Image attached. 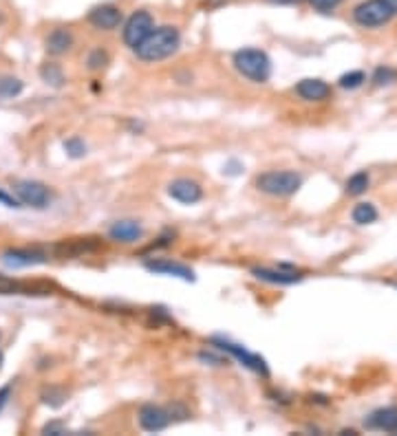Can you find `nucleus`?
Wrapping results in <instances>:
<instances>
[{
    "label": "nucleus",
    "instance_id": "nucleus-1",
    "mask_svg": "<svg viewBox=\"0 0 397 436\" xmlns=\"http://www.w3.org/2000/svg\"><path fill=\"white\" fill-rule=\"evenodd\" d=\"M179 45H181L179 29L170 27V25H163V27L152 29L148 34V38H146L141 45L135 49V53H137V58L144 60V62H159V60L170 58L172 53H177Z\"/></svg>",
    "mask_w": 397,
    "mask_h": 436
},
{
    "label": "nucleus",
    "instance_id": "nucleus-2",
    "mask_svg": "<svg viewBox=\"0 0 397 436\" xmlns=\"http://www.w3.org/2000/svg\"><path fill=\"white\" fill-rule=\"evenodd\" d=\"M234 69L249 82L263 84L271 76V60L260 49H241L234 53Z\"/></svg>",
    "mask_w": 397,
    "mask_h": 436
},
{
    "label": "nucleus",
    "instance_id": "nucleus-3",
    "mask_svg": "<svg viewBox=\"0 0 397 436\" xmlns=\"http://www.w3.org/2000/svg\"><path fill=\"white\" fill-rule=\"evenodd\" d=\"M397 16V0H367L353 9V20L364 29L382 27Z\"/></svg>",
    "mask_w": 397,
    "mask_h": 436
},
{
    "label": "nucleus",
    "instance_id": "nucleus-4",
    "mask_svg": "<svg viewBox=\"0 0 397 436\" xmlns=\"http://www.w3.org/2000/svg\"><path fill=\"white\" fill-rule=\"evenodd\" d=\"M256 187L269 196H291L302 187V176L291 170H271L256 179Z\"/></svg>",
    "mask_w": 397,
    "mask_h": 436
},
{
    "label": "nucleus",
    "instance_id": "nucleus-5",
    "mask_svg": "<svg viewBox=\"0 0 397 436\" xmlns=\"http://www.w3.org/2000/svg\"><path fill=\"white\" fill-rule=\"evenodd\" d=\"M155 29V20L148 12H135L126 25H124V42H126V47L131 49H137L141 42L148 38V34Z\"/></svg>",
    "mask_w": 397,
    "mask_h": 436
},
{
    "label": "nucleus",
    "instance_id": "nucleus-6",
    "mask_svg": "<svg viewBox=\"0 0 397 436\" xmlns=\"http://www.w3.org/2000/svg\"><path fill=\"white\" fill-rule=\"evenodd\" d=\"M212 344L218 350H223V353H229L234 359H238L245 368L258 372V375H265V377L269 375V368L265 364V359L260 357V355H256V353H249V350H245V346L232 344V342H227V339H221V337H214Z\"/></svg>",
    "mask_w": 397,
    "mask_h": 436
},
{
    "label": "nucleus",
    "instance_id": "nucleus-7",
    "mask_svg": "<svg viewBox=\"0 0 397 436\" xmlns=\"http://www.w3.org/2000/svg\"><path fill=\"white\" fill-rule=\"evenodd\" d=\"M14 192L18 194L20 203L43 209L51 203V192L45 183H38V181H18L14 185Z\"/></svg>",
    "mask_w": 397,
    "mask_h": 436
},
{
    "label": "nucleus",
    "instance_id": "nucleus-8",
    "mask_svg": "<svg viewBox=\"0 0 397 436\" xmlns=\"http://www.w3.org/2000/svg\"><path fill=\"white\" fill-rule=\"evenodd\" d=\"M139 425L146 432H161L172 423V410H166L161 406H155V403H146L139 408Z\"/></svg>",
    "mask_w": 397,
    "mask_h": 436
},
{
    "label": "nucleus",
    "instance_id": "nucleus-9",
    "mask_svg": "<svg viewBox=\"0 0 397 436\" xmlns=\"http://www.w3.org/2000/svg\"><path fill=\"white\" fill-rule=\"evenodd\" d=\"M144 267L152 271V273H161V275H172V278H181L185 282H194V271L190 267H185L181 262H174L168 258H157V260H146Z\"/></svg>",
    "mask_w": 397,
    "mask_h": 436
},
{
    "label": "nucleus",
    "instance_id": "nucleus-10",
    "mask_svg": "<svg viewBox=\"0 0 397 436\" xmlns=\"http://www.w3.org/2000/svg\"><path fill=\"white\" fill-rule=\"evenodd\" d=\"M168 194L183 205H194L203 198V190L190 179H177L168 185Z\"/></svg>",
    "mask_w": 397,
    "mask_h": 436
},
{
    "label": "nucleus",
    "instance_id": "nucleus-11",
    "mask_svg": "<svg viewBox=\"0 0 397 436\" xmlns=\"http://www.w3.org/2000/svg\"><path fill=\"white\" fill-rule=\"evenodd\" d=\"M252 275L263 282H271V284H296L302 280V275L296 273V269L287 267V264H280L278 269H267V267H254Z\"/></svg>",
    "mask_w": 397,
    "mask_h": 436
},
{
    "label": "nucleus",
    "instance_id": "nucleus-12",
    "mask_svg": "<svg viewBox=\"0 0 397 436\" xmlns=\"http://www.w3.org/2000/svg\"><path fill=\"white\" fill-rule=\"evenodd\" d=\"M89 23L95 27V29L111 31L115 27H120V23H122V9L115 7V5H100V7H95L89 14Z\"/></svg>",
    "mask_w": 397,
    "mask_h": 436
},
{
    "label": "nucleus",
    "instance_id": "nucleus-13",
    "mask_svg": "<svg viewBox=\"0 0 397 436\" xmlns=\"http://www.w3.org/2000/svg\"><path fill=\"white\" fill-rule=\"evenodd\" d=\"M296 93L305 102H322L331 95V87L320 78H307L296 84Z\"/></svg>",
    "mask_w": 397,
    "mask_h": 436
},
{
    "label": "nucleus",
    "instance_id": "nucleus-14",
    "mask_svg": "<svg viewBox=\"0 0 397 436\" xmlns=\"http://www.w3.org/2000/svg\"><path fill=\"white\" fill-rule=\"evenodd\" d=\"M45 253L38 249H9L3 253V262L7 267H31V264L45 262Z\"/></svg>",
    "mask_w": 397,
    "mask_h": 436
},
{
    "label": "nucleus",
    "instance_id": "nucleus-15",
    "mask_svg": "<svg viewBox=\"0 0 397 436\" xmlns=\"http://www.w3.org/2000/svg\"><path fill=\"white\" fill-rule=\"evenodd\" d=\"M367 428H373V430H384V432H397V408L391 406V408H380L371 412L367 417Z\"/></svg>",
    "mask_w": 397,
    "mask_h": 436
},
{
    "label": "nucleus",
    "instance_id": "nucleus-16",
    "mask_svg": "<svg viewBox=\"0 0 397 436\" xmlns=\"http://www.w3.org/2000/svg\"><path fill=\"white\" fill-rule=\"evenodd\" d=\"M109 236L117 242H137L144 236V229L135 220H117L109 229Z\"/></svg>",
    "mask_w": 397,
    "mask_h": 436
},
{
    "label": "nucleus",
    "instance_id": "nucleus-17",
    "mask_svg": "<svg viewBox=\"0 0 397 436\" xmlns=\"http://www.w3.org/2000/svg\"><path fill=\"white\" fill-rule=\"evenodd\" d=\"M100 244L98 242H91L87 238H78V240H65V242H60L56 251L60 253L62 258H73V256H80V253H89L93 249H98Z\"/></svg>",
    "mask_w": 397,
    "mask_h": 436
},
{
    "label": "nucleus",
    "instance_id": "nucleus-18",
    "mask_svg": "<svg viewBox=\"0 0 397 436\" xmlns=\"http://www.w3.org/2000/svg\"><path fill=\"white\" fill-rule=\"evenodd\" d=\"M73 45V36L71 31L67 29H54L47 38V51L54 53V56H62V53H67Z\"/></svg>",
    "mask_w": 397,
    "mask_h": 436
},
{
    "label": "nucleus",
    "instance_id": "nucleus-19",
    "mask_svg": "<svg viewBox=\"0 0 397 436\" xmlns=\"http://www.w3.org/2000/svg\"><path fill=\"white\" fill-rule=\"evenodd\" d=\"M378 207L373 203H358L351 211V218L353 222H358V225H371V222L378 220Z\"/></svg>",
    "mask_w": 397,
    "mask_h": 436
},
{
    "label": "nucleus",
    "instance_id": "nucleus-20",
    "mask_svg": "<svg viewBox=\"0 0 397 436\" xmlns=\"http://www.w3.org/2000/svg\"><path fill=\"white\" fill-rule=\"evenodd\" d=\"M369 185H371L369 174H367V172H358V174H353V176L347 181V194H351V196H360V194L367 192Z\"/></svg>",
    "mask_w": 397,
    "mask_h": 436
},
{
    "label": "nucleus",
    "instance_id": "nucleus-21",
    "mask_svg": "<svg viewBox=\"0 0 397 436\" xmlns=\"http://www.w3.org/2000/svg\"><path fill=\"white\" fill-rule=\"evenodd\" d=\"M23 93V82L16 78H3L0 80V97L3 100H12L18 97Z\"/></svg>",
    "mask_w": 397,
    "mask_h": 436
},
{
    "label": "nucleus",
    "instance_id": "nucleus-22",
    "mask_svg": "<svg viewBox=\"0 0 397 436\" xmlns=\"http://www.w3.org/2000/svg\"><path fill=\"white\" fill-rule=\"evenodd\" d=\"M40 76L47 84H54V87H60L62 82H65V76H62V69L58 65H45L43 71H40Z\"/></svg>",
    "mask_w": 397,
    "mask_h": 436
},
{
    "label": "nucleus",
    "instance_id": "nucleus-23",
    "mask_svg": "<svg viewBox=\"0 0 397 436\" xmlns=\"http://www.w3.org/2000/svg\"><path fill=\"white\" fill-rule=\"evenodd\" d=\"M364 82H367V76H364L362 71H351V73H344L340 78V87L342 89H360Z\"/></svg>",
    "mask_w": 397,
    "mask_h": 436
},
{
    "label": "nucleus",
    "instance_id": "nucleus-24",
    "mask_svg": "<svg viewBox=\"0 0 397 436\" xmlns=\"http://www.w3.org/2000/svg\"><path fill=\"white\" fill-rule=\"evenodd\" d=\"M395 80H397V71H393L391 67H380L378 71L373 73L375 87H386V84H391Z\"/></svg>",
    "mask_w": 397,
    "mask_h": 436
},
{
    "label": "nucleus",
    "instance_id": "nucleus-25",
    "mask_svg": "<svg viewBox=\"0 0 397 436\" xmlns=\"http://www.w3.org/2000/svg\"><path fill=\"white\" fill-rule=\"evenodd\" d=\"M23 291V284H18L14 280L5 278V275H0V295H14Z\"/></svg>",
    "mask_w": 397,
    "mask_h": 436
},
{
    "label": "nucleus",
    "instance_id": "nucleus-26",
    "mask_svg": "<svg viewBox=\"0 0 397 436\" xmlns=\"http://www.w3.org/2000/svg\"><path fill=\"white\" fill-rule=\"evenodd\" d=\"M309 3H311L313 9H318V12L329 14V12H333V9H336L342 3V0H309Z\"/></svg>",
    "mask_w": 397,
    "mask_h": 436
},
{
    "label": "nucleus",
    "instance_id": "nucleus-27",
    "mask_svg": "<svg viewBox=\"0 0 397 436\" xmlns=\"http://www.w3.org/2000/svg\"><path fill=\"white\" fill-rule=\"evenodd\" d=\"M65 150L71 154V157H82L87 152V146L82 144L80 139H69L67 144H65Z\"/></svg>",
    "mask_w": 397,
    "mask_h": 436
},
{
    "label": "nucleus",
    "instance_id": "nucleus-28",
    "mask_svg": "<svg viewBox=\"0 0 397 436\" xmlns=\"http://www.w3.org/2000/svg\"><path fill=\"white\" fill-rule=\"evenodd\" d=\"M106 53H104V51H93L91 53V58H89V65H91V69H102L104 65H106Z\"/></svg>",
    "mask_w": 397,
    "mask_h": 436
},
{
    "label": "nucleus",
    "instance_id": "nucleus-29",
    "mask_svg": "<svg viewBox=\"0 0 397 436\" xmlns=\"http://www.w3.org/2000/svg\"><path fill=\"white\" fill-rule=\"evenodd\" d=\"M62 401H65V392L60 390L45 392V403H49V406H62Z\"/></svg>",
    "mask_w": 397,
    "mask_h": 436
},
{
    "label": "nucleus",
    "instance_id": "nucleus-30",
    "mask_svg": "<svg viewBox=\"0 0 397 436\" xmlns=\"http://www.w3.org/2000/svg\"><path fill=\"white\" fill-rule=\"evenodd\" d=\"M0 203H5L7 207H23V205H20V203H18V200H16V198H12V196H7L5 192H0Z\"/></svg>",
    "mask_w": 397,
    "mask_h": 436
},
{
    "label": "nucleus",
    "instance_id": "nucleus-31",
    "mask_svg": "<svg viewBox=\"0 0 397 436\" xmlns=\"http://www.w3.org/2000/svg\"><path fill=\"white\" fill-rule=\"evenodd\" d=\"M9 395H12V388L5 386V388H0V410L5 408V403L9 401Z\"/></svg>",
    "mask_w": 397,
    "mask_h": 436
},
{
    "label": "nucleus",
    "instance_id": "nucleus-32",
    "mask_svg": "<svg viewBox=\"0 0 397 436\" xmlns=\"http://www.w3.org/2000/svg\"><path fill=\"white\" fill-rule=\"evenodd\" d=\"M269 3H274V5H291V3H298V0H269Z\"/></svg>",
    "mask_w": 397,
    "mask_h": 436
},
{
    "label": "nucleus",
    "instance_id": "nucleus-33",
    "mask_svg": "<svg viewBox=\"0 0 397 436\" xmlns=\"http://www.w3.org/2000/svg\"><path fill=\"white\" fill-rule=\"evenodd\" d=\"M0 368H3V350H0Z\"/></svg>",
    "mask_w": 397,
    "mask_h": 436
}]
</instances>
